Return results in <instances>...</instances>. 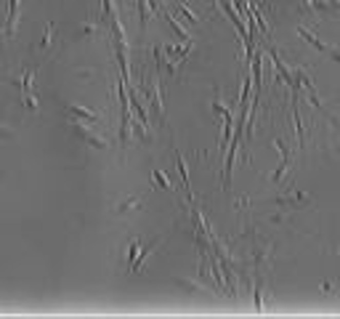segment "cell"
<instances>
[{
  "label": "cell",
  "mask_w": 340,
  "mask_h": 319,
  "mask_svg": "<svg viewBox=\"0 0 340 319\" xmlns=\"http://www.w3.org/2000/svg\"><path fill=\"white\" fill-rule=\"evenodd\" d=\"M69 112H72V115H80V117L90 120V122H96V120H99V112H93V109H85V107H69Z\"/></svg>",
  "instance_id": "cell-4"
},
{
  "label": "cell",
  "mask_w": 340,
  "mask_h": 319,
  "mask_svg": "<svg viewBox=\"0 0 340 319\" xmlns=\"http://www.w3.org/2000/svg\"><path fill=\"white\" fill-rule=\"evenodd\" d=\"M74 131H77V133H80V136H85V141H88V144H93V147H99V149H104V147H106V144L101 141V136H96V133H90V131H88V128H85V125H74Z\"/></svg>",
  "instance_id": "cell-3"
},
{
  "label": "cell",
  "mask_w": 340,
  "mask_h": 319,
  "mask_svg": "<svg viewBox=\"0 0 340 319\" xmlns=\"http://www.w3.org/2000/svg\"><path fill=\"white\" fill-rule=\"evenodd\" d=\"M152 179H154V181H157V184H160L162 189H170V181H167V175H165V173H160V170H154V173H152Z\"/></svg>",
  "instance_id": "cell-5"
},
{
  "label": "cell",
  "mask_w": 340,
  "mask_h": 319,
  "mask_svg": "<svg viewBox=\"0 0 340 319\" xmlns=\"http://www.w3.org/2000/svg\"><path fill=\"white\" fill-rule=\"evenodd\" d=\"M298 32H300V38H303V40H308V43H311L314 48H319V51H322V54H330V56H332L335 61H340V54L335 51V48H330V45H324L322 40H316V38H314V35H311V32H308L306 27H300Z\"/></svg>",
  "instance_id": "cell-1"
},
{
  "label": "cell",
  "mask_w": 340,
  "mask_h": 319,
  "mask_svg": "<svg viewBox=\"0 0 340 319\" xmlns=\"http://www.w3.org/2000/svg\"><path fill=\"white\" fill-rule=\"evenodd\" d=\"M274 144H276V149L282 152V165L276 168V173H274V181H279L282 175H285V170H287V165H290V152H287V147H285L282 141H274Z\"/></svg>",
  "instance_id": "cell-2"
}]
</instances>
